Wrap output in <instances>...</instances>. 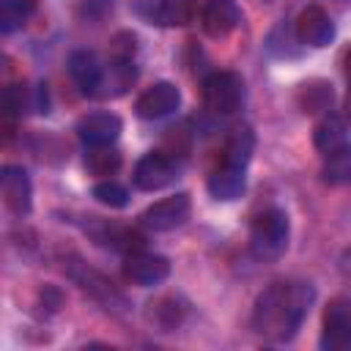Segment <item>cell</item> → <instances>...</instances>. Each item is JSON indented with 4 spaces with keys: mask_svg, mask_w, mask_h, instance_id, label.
<instances>
[{
    "mask_svg": "<svg viewBox=\"0 0 351 351\" xmlns=\"http://www.w3.org/2000/svg\"><path fill=\"white\" fill-rule=\"evenodd\" d=\"M315 288L302 280L271 282L252 307V329L266 343H288L310 313Z\"/></svg>",
    "mask_w": 351,
    "mask_h": 351,
    "instance_id": "cell-1",
    "label": "cell"
},
{
    "mask_svg": "<svg viewBox=\"0 0 351 351\" xmlns=\"http://www.w3.org/2000/svg\"><path fill=\"white\" fill-rule=\"evenodd\" d=\"M288 214L280 208H266L252 219L250 228V252L258 261H277L288 247Z\"/></svg>",
    "mask_w": 351,
    "mask_h": 351,
    "instance_id": "cell-2",
    "label": "cell"
},
{
    "mask_svg": "<svg viewBox=\"0 0 351 351\" xmlns=\"http://www.w3.org/2000/svg\"><path fill=\"white\" fill-rule=\"evenodd\" d=\"M244 101V82L236 71H214L203 80V104L217 115H230Z\"/></svg>",
    "mask_w": 351,
    "mask_h": 351,
    "instance_id": "cell-3",
    "label": "cell"
},
{
    "mask_svg": "<svg viewBox=\"0 0 351 351\" xmlns=\"http://www.w3.org/2000/svg\"><path fill=\"white\" fill-rule=\"evenodd\" d=\"M321 348L351 351V296H335L324 307Z\"/></svg>",
    "mask_w": 351,
    "mask_h": 351,
    "instance_id": "cell-4",
    "label": "cell"
},
{
    "mask_svg": "<svg viewBox=\"0 0 351 351\" xmlns=\"http://www.w3.org/2000/svg\"><path fill=\"white\" fill-rule=\"evenodd\" d=\"M189 211H192V203H189V195L186 192H176L170 197H162L156 203H151L140 222L154 230V233H167V230H176L181 228L186 219H189Z\"/></svg>",
    "mask_w": 351,
    "mask_h": 351,
    "instance_id": "cell-5",
    "label": "cell"
},
{
    "mask_svg": "<svg viewBox=\"0 0 351 351\" xmlns=\"http://www.w3.org/2000/svg\"><path fill=\"white\" fill-rule=\"evenodd\" d=\"M69 277L85 291V293H90L99 304H104L107 310H121V307H126V296L101 274V271H96V269H90L88 263H82V261H71L69 263Z\"/></svg>",
    "mask_w": 351,
    "mask_h": 351,
    "instance_id": "cell-6",
    "label": "cell"
},
{
    "mask_svg": "<svg viewBox=\"0 0 351 351\" xmlns=\"http://www.w3.org/2000/svg\"><path fill=\"white\" fill-rule=\"evenodd\" d=\"M178 176V165L170 154L165 151H151L145 154L137 165H134V186L143 189V192H156V189H165L167 184H173Z\"/></svg>",
    "mask_w": 351,
    "mask_h": 351,
    "instance_id": "cell-7",
    "label": "cell"
},
{
    "mask_svg": "<svg viewBox=\"0 0 351 351\" xmlns=\"http://www.w3.org/2000/svg\"><path fill=\"white\" fill-rule=\"evenodd\" d=\"M123 274L134 285L154 288V285H159V282L167 280L170 261L165 255H156V252H148V250L140 247V250H132V252L123 255Z\"/></svg>",
    "mask_w": 351,
    "mask_h": 351,
    "instance_id": "cell-8",
    "label": "cell"
},
{
    "mask_svg": "<svg viewBox=\"0 0 351 351\" xmlns=\"http://www.w3.org/2000/svg\"><path fill=\"white\" fill-rule=\"evenodd\" d=\"M0 195H3V203L11 214L16 217H25L30 214V206H33V186H30V176L25 167H16V165H5L0 170Z\"/></svg>",
    "mask_w": 351,
    "mask_h": 351,
    "instance_id": "cell-9",
    "label": "cell"
},
{
    "mask_svg": "<svg viewBox=\"0 0 351 351\" xmlns=\"http://www.w3.org/2000/svg\"><path fill=\"white\" fill-rule=\"evenodd\" d=\"M332 38H335V22L321 5H307L296 16V41L299 44L321 49V47L332 44Z\"/></svg>",
    "mask_w": 351,
    "mask_h": 351,
    "instance_id": "cell-10",
    "label": "cell"
},
{
    "mask_svg": "<svg viewBox=\"0 0 351 351\" xmlns=\"http://www.w3.org/2000/svg\"><path fill=\"white\" fill-rule=\"evenodd\" d=\"M181 104V93L173 82H154L151 88H145L137 101H134V110L140 118L145 121H156V118H165L170 112H176Z\"/></svg>",
    "mask_w": 351,
    "mask_h": 351,
    "instance_id": "cell-11",
    "label": "cell"
},
{
    "mask_svg": "<svg viewBox=\"0 0 351 351\" xmlns=\"http://www.w3.org/2000/svg\"><path fill=\"white\" fill-rule=\"evenodd\" d=\"M241 22V11L236 5V0H206L203 11H200V25L203 33L211 38H225L230 36Z\"/></svg>",
    "mask_w": 351,
    "mask_h": 351,
    "instance_id": "cell-12",
    "label": "cell"
},
{
    "mask_svg": "<svg viewBox=\"0 0 351 351\" xmlns=\"http://www.w3.org/2000/svg\"><path fill=\"white\" fill-rule=\"evenodd\" d=\"M123 123L115 112H90L80 118L77 123V137L90 148V145H112L121 134Z\"/></svg>",
    "mask_w": 351,
    "mask_h": 351,
    "instance_id": "cell-13",
    "label": "cell"
},
{
    "mask_svg": "<svg viewBox=\"0 0 351 351\" xmlns=\"http://www.w3.org/2000/svg\"><path fill=\"white\" fill-rule=\"evenodd\" d=\"M69 74L77 82V88L85 96H99L101 82H104V69L99 66V58L88 49H77L69 58Z\"/></svg>",
    "mask_w": 351,
    "mask_h": 351,
    "instance_id": "cell-14",
    "label": "cell"
},
{
    "mask_svg": "<svg viewBox=\"0 0 351 351\" xmlns=\"http://www.w3.org/2000/svg\"><path fill=\"white\" fill-rule=\"evenodd\" d=\"M252 151H255V134L247 123H239V126L230 129V134L225 140L222 165L233 167V170H247V165L252 159Z\"/></svg>",
    "mask_w": 351,
    "mask_h": 351,
    "instance_id": "cell-15",
    "label": "cell"
},
{
    "mask_svg": "<svg viewBox=\"0 0 351 351\" xmlns=\"http://www.w3.org/2000/svg\"><path fill=\"white\" fill-rule=\"evenodd\" d=\"M321 176H324V181H326L329 186L351 184V143H348V140L324 154Z\"/></svg>",
    "mask_w": 351,
    "mask_h": 351,
    "instance_id": "cell-16",
    "label": "cell"
},
{
    "mask_svg": "<svg viewBox=\"0 0 351 351\" xmlns=\"http://www.w3.org/2000/svg\"><path fill=\"white\" fill-rule=\"evenodd\" d=\"M206 186H208L211 197H217V200H236L244 192V170H233V167L219 165L208 176Z\"/></svg>",
    "mask_w": 351,
    "mask_h": 351,
    "instance_id": "cell-17",
    "label": "cell"
},
{
    "mask_svg": "<svg viewBox=\"0 0 351 351\" xmlns=\"http://www.w3.org/2000/svg\"><path fill=\"white\" fill-rule=\"evenodd\" d=\"M313 143H315V148L324 151V154L332 151V148H337L340 143H346V123H343V118L326 112V115L315 123V129H313Z\"/></svg>",
    "mask_w": 351,
    "mask_h": 351,
    "instance_id": "cell-18",
    "label": "cell"
},
{
    "mask_svg": "<svg viewBox=\"0 0 351 351\" xmlns=\"http://www.w3.org/2000/svg\"><path fill=\"white\" fill-rule=\"evenodd\" d=\"M197 14V0H162L156 22L165 27H186Z\"/></svg>",
    "mask_w": 351,
    "mask_h": 351,
    "instance_id": "cell-19",
    "label": "cell"
},
{
    "mask_svg": "<svg viewBox=\"0 0 351 351\" xmlns=\"http://www.w3.org/2000/svg\"><path fill=\"white\" fill-rule=\"evenodd\" d=\"M36 11V0H0V33H14Z\"/></svg>",
    "mask_w": 351,
    "mask_h": 351,
    "instance_id": "cell-20",
    "label": "cell"
},
{
    "mask_svg": "<svg viewBox=\"0 0 351 351\" xmlns=\"http://www.w3.org/2000/svg\"><path fill=\"white\" fill-rule=\"evenodd\" d=\"M299 104L304 112H326L329 104H332V85L321 82V80H313V82H304L299 88Z\"/></svg>",
    "mask_w": 351,
    "mask_h": 351,
    "instance_id": "cell-21",
    "label": "cell"
},
{
    "mask_svg": "<svg viewBox=\"0 0 351 351\" xmlns=\"http://www.w3.org/2000/svg\"><path fill=\"white\" fill-rule=\"evenodd\" d=\"M85 167L93 176H112L121 167V154L112 145H90L85 154Z\"/></svg>",
    "mask_w": 351,
    "mask_h": 351,
    "instance_id": "cell-22",
    "label": "cell"
},
{
    "mask_svg": "<svg viewBox=\"0 0 351 351\" xmlns=\"http://www.w3.org/2000/svg\"><path fill=\"white\" fill-rule=\"evenodd\" d=\"M134 52H137L134 33L121 30L112 36V41H110V60L112 63H134Z\"/></svg>",
    "mask_w": 351,
    "mask_h": 351,
    "instance_id": "cell-23",
    "label": "cell"
},
{
    "mask_svg": "<svg viewBox=\"0 0 351 351\" xmlns=\"http://www.w3.org/2000/svg\"><path fill=\"white\" fill-rule=\"evenodd\" d=\"M93 197L110 208H123L129 203V192L118 184V181H99L93 186Z\"/></svg>",
    "mask_w": 351,
    "mask_h": 351,
    "instance_id": "cell-24",
    "label": "cell"
},
{
    "mask_svg": "<svg viewBox=\"0 0 351 351\" xmlns=\"http://www.w3.org/2000/svg\"><path fill=\"white\" fill-rule=\"evenodd\" d=\"M154 307H156V310H154L151 315L156 318V324H159L162 329H173V326L181 321V313H184V310L178 307L176 299H162V302H156Z\"/></svg>",
    "mask_w": 351,
    "mask_h": 351,
    "instance_id": "cell-25",
    "label": "cell"
},
{
    "mask_svg": "<svg viewBox=\"0 0 351 351\" xmlns=\"http://www.w3.org/2000/svg\"><path fill=\"white\" fill-rule=\"evenodd\" d=\"M343 71H346V80H348V85H351V47H348L346 55H343Z\"/></svg>",
    "mask_w": 351,
    "mask_h": 351,
    "instance_id": "cell-26",
    "label": "cell"
},
{
    "mask_svg": "<svg viewBox=\"0 0 351 351\" xmlns=\"http://www.w3.org/2000/svg\"><path fill=\"white\" fill-rule=\"evenodd\" d=\"M346 121H351V88H348V96H346Z\"/></svg>",
    "mask_w": 351,
    "mask_h": 351,
    "instance_id": "cell-27",
    "label": "cell"
}]
</instances>
